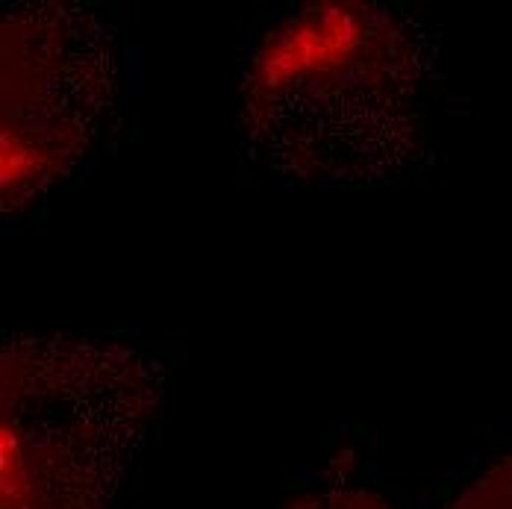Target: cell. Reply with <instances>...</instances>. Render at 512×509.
Returning a JSON list of instances; mask_svg holds the SVG:
<instances>
[{"label":"cell","mask_w":512,"mask_h":509,"mask_svg":"<svg viewBox=\"0 0 512 509\" xmlns=\"http://www.w3.org/2000/svg\"><path fill=\"white\" fill-rule=\"evenodd\" d=\"M436 59L433 33L398 6L307 3L271 27L245 65L242 136L289 183H389L418 151Z\"/></svg>","instance_id":"1"},{"label":"cell","mask_w":512,"mask_h":509,"mask_svg":"<svg viewBox=\"0 0 512 509\" xmlns=\"http://www.w3.org/2000/svg\"><path fill=\"white\" fill-rule=\"evenodd\" d=\"M165 371L121 342L15 336L0 351V509H106Z\"/></svg>","instance_id":"2"},{"label":"cell","mask_w":512,"mask_h":509,"mask_svg":"<svg viewBox=\"0 0 512 509\" xmlns=\"http://www.w3.org/2000/svg\"><path fill=\"white\" fill-rule=\"evenodd\" d=\"M118 89L115 33L80 3H12L0 21V198L18 212L68 177Z\"/></svg>","instance_id":"3"},{"label":"cell","mask_w":512,"mask_h":509,"mask_svg":"<svg viewBox=\"0 0 512 509\" xmlns=\"http://www.w3.org/2000/svg\"><path fill=\"white\" fill-rule=\"evenodd\" d=\"M448 509H512V457L492 465L483 477L462 489Z\"/></svg>","instance_id":"4"},{"label":"cell","mask_w":512,"mask_h":509,"mask_svg":"<svg viewBox=\"0 0 512 509\" xmlns=\"http://www.w3.org/2000/svg\"><path fill=\"white\" fill-rule=\"evenodd\" d=\"M286 509H392L380 495L362 492V489H336V492H321L307 495Z\"/></svg>","instance_id":"5"}]
</instances>
